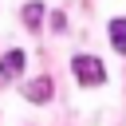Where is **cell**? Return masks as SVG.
Returning <instances> with one entry per match:
<instances>
[{"label": "cell", "mask_w": 126, "mask_h": 126, "mask_svg": "<svg viewBox=\"0 0 126 126\" xmlns=\"http://www.w3.org/2000/svg\"><path fill=\"white\" fill-rule=\"evenodd\" d=\"M71 71H75V79H79L83 87H98V83L106 79V67H102V59H94V55H75V59H71Z\"/></svg>", "instance_id": "cell-1"}, {"label": "cell", "mask_w": 126, "mask_h": 126, "mask_svg": "<svg viewBox=\"0 0 126 126\" xmlns=\"http://www.w3.org/2000/svg\"><path fill=\"white\" fill-rule=\"evenodd\" d=\"M51 94H55V83H51L47 75H43V79H32V83L24 87V98H28V102H35V106H43Z\"/></svg>", "instance_id": "cell-2"}, {"label": "cell", "mask_w": 126, "mask_h": 126, "mask_svg": "<svg viewBox=\"0 0 126 126\" xmlns=\"http://www.w3.org/2000/svg\"><path fill=\"white\" fill-rule=\"evenodd\" d=\"M20 71H24V51H8V55L0 59V79L8 83V79H16Z\"/></svg>", "instance_id": "cell-3"}, {"label": "cell", "mask_w": 126, "mask_h": 126, "mask_svg": "<svg viewBox=\"0 0 126 126\" xmlns=\"http://www.w3.org/2000/svg\"><path fill=\"white\" fill-rule=\"evenodd\" d=\"M110 43L118 55H126V20H110Z\"/></svg>", "instance_id": "cell-4"}, {"label": "cell", "mask_w": 126, "mask_h": 126, "mask_svg": "<svg viewBox=\"0 0 126 126\" xmlns=\"http://www.w3.org/2000/svg\"><path fill=\"white\" fill-rule=\"evenodd\" d=\"M24 24H28V28H39V24H43V4H39V0L24 4Z\"/></svg>", "instance_id": "cell-5"}, {"label": "cell", "mask_w": 126, "mask_h": 126, "mask_svg": "<svg viewBox=\"0 0 126 126\" xmlns=\"http://www.w3.org/2000/svg\"><path fill=\"white\" fill-rule=\"evenodd\" d=\"M67 28V16L63 12H51V32H63Z\"/></svg>", "instance_id": "cell-6"}]
</instances>
